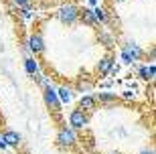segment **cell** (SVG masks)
<instances>
[{"instance_id":"cell-1","label":"cell","mask_w":156,"mask_h":154,"mask_svg":"<svg viewBox=\"0 0 156 154\" xmlns=\"http://www.w3.org/2000/svg\"><path fill=\"white\" fill-rule=\"evenodd\" d=\"M142 57H144V49H142L140 45H136V43H126V45L122 47V51H120L122 63H136Z\"/></svg>"},{"instance_id":"cell-2","label":"cell","mask_w":156,"mask_h":154,"mask_svg":"<svg viewBox=\"0 0 156 154\" xmlns=\"http://www.w3.org/2000/svg\"><path fill=\"white\" fill-rule=\"evenodd\" d=\"M57 18L63 24L71 27V24H75L77 20H79V8H77L75 4H63V6H59Z\"/></svg>"},{"instance_id":"cell-3","label":"cell","mask_w":156,"mask_h":154,"mask_svg":"<svg viewBox=\"0 0 156 154\" xmlns=\"http://www.w3.org/2000/svg\"><path fill=\"white\" fill-rule=\"evenodd\" d=\"M77 144V136H75V130H71L67 126H63L57 134V146L59 148H73Z\"/></svg>"},{"instance_id":"cell-4","label":"cell","mask_w":156,"mask_h":154,"mask_svg":"<svg viewBox=\"0 0 156 154\" xmlns=\"http://www.w3.org/2000/svg\"><path fill=\"white\" fill-rule=\"evenodd\" d=\"M87 122H89L87 114H85V112H81L79 108L69 112V128H71V130H83V128L87 126Z\"/></svg>"},{"instance_id":"cell-5","label":"cell","mask_w":156,"mask_h":154,"mask_svg":"<svg viewBox=\"0 0 156 154\" xmlns=\"http://www.w3.org/2000/svg\"><path fill=\"white\" fill-rule=\"evenodd\" d=\"M43 97H45V103L53 109V112H59V109L63 108V103L59 102V97H57V89H55L51 83H49L47 87H43Z\"/></svg>"},{"instance_id":"cell-6","label":"cell","mask_w":156,"mask_h":154,"mask_svg":"<svg viewBox=\"0 0 156 154\" xmlns=\"http://www.w3.org/2000/svg\"><path fill=\"white\" fill-rule=\"evenodd\" d=\"M27 47H29L30 55H41V53L45 51V39H43V34L41 33L30 34L29 41H27Z\"/></svg>"},{"instance_id":"cell-7","label":"cell","mask_w":156,"mask_h":154,"mask_svg":"<svg viewBox=\"0 0 156 154\" xmlns=\"http://www.w3.org/2000/svg\"><path fill=\"white\" fill-rule=\"evenodd\" d=\"M112 69H114V59H112L110 55L101 57V59L98 61V65H95V71H98V75H110Z\"/></svg>"},{"instance_id":"cell-8","label":"cell","mask_w":156,"mask_h":154,"mask_svg":"<svg viewBox=\"0 0 156 154\" xmlns=\"http://www.w3.org/2000/svg\"><path fill=\"white\" fill-rule=\"evenodd\" d=\"M0 138L6 142V146H18V144H20V140H23V138H20V134H18V132H14V130H4Z\"/></svg>"},{"instance_id":"cell-9","label":"cell","mask_w":156,"mask_h":154,"mask_svg":"<svg viewBox=\"0 0 156 154\" xmlns=\"http://www.w3.org/2000/svg\"><path fill=\"white\" fill-rule=\"evenodd\" d=\"M95 106H98V102H95V97H93V95H83L79 99V106H77V108H79L81 112L89 114V112H93V109H95Z\"/></svg>"},{"instance_id":"cell-10","label":"cell","mask_w":156,"mask_h":154,"mask_svg":"<svg viewBox=\"0 0 156 154\" xmlns=\"http://www.w3.org/2000/svg\"><path fill=\"white\" fill-rule=\"evenodd\" d=\"M138 75H140V79L154 81V77H156V65H154V63H150V65H142V67L138 69Z\"/></svg>"},{"instance_id":"cell-11","label":"cell","mask_w":156,"mask_h":154,"mask_svg":"<svg viewBox=\"0 0 156 154\" xmlns=\"http://www.w3.org/2000/svg\"><path fill=\"white\" fill-rule=\"evenodd\" d=\"M57 97H59V102L61 103H69L71 99H73V89L67 85H61L57 89Z\"/></svg>"},{"instance_id":"cell-12","label":"cell","mask_w":156,"mask_h":154,"mask_svg":"<svg viewBox=\"0 0 156 154\" xmlns=\"http://www.w3.org/2000/svg\"><path fill=\"white\" fill-rule=\"evenodd\" d=\"M95 102H99V103H114L118 99V95L116 93H112V91H99V93H95Z\"/></svg>"},{"instance_id":"cell-13","label":"cell","mask_w":156,"mask_h":154,"mask_svg":"<svg viewBox=\"0 0 156 154\" xmlns=\"http://www.w3.org/2000/svg\"><path fill=\"white\" fill-rule=\"evenodd\" d=\"M91 12H93V18H95V24H105V23H108L105 8H101V6H93Z\"/></svg>"},{"instance_id":"cell-14","label":"cell","mask_w":156,"mask_h":154,"mask_svg":"<svg viewBox=\"0 0 156 154\" xmlns=\"http://www.w3.org/2000/svg\"><path fill=\"white\" fill-rule=\"evenodd\" d=\"M24 71H27L29 75H37L39 73V63L35 61L33 55H29V57L24 59Z\"/></svg>"},{"instance_id":"cell-15","label":"cell","mask_w":156,"mask_h":154,"mask_svg":"<svg viewBox=\"0 0 156 154\" xmlns=\"http://www.w3.org/2000/svg\"><path fill=\"white\" fill-rule=\"evenodd\" d=\"M79 20L85 23L87 27H93V24H95V18H93L91 8H83V10H79Z\"/></svg>"},{"instance_id":"cell-16","label":"cell","mask_w":156,"mask_h":154,"mask_svg":"<svg viewBox=\"0 0 156 154\" xmlns=\"http://www.w3.org/2000/svg\"><path fill=\"white\" fill-rule=\"evenodd\" d=\"M99 43H104V47L105 49H114V45H116V41H114V37H112L110 33H105V30H101L99 33Z\"/></svg>"},{"instance_id":"cell-17","label":"cell","mask_w":156,"mask_h":154,"mask_svg":"<svg viewBox=\"0 0 156 154\" xmlns=\"http://www.w3.org/2000/svg\"><path fill=\"white\" fill-rule=\"evenodd\" d=\"M91 87H93L91 81H83V79H81L79 83H77V91H79V93H89V91H91Z\"/></svg>"},{"instance_id":"cell-18","label":"cell","mask_w":156,"mask_h":154,"mask_svg":"<svg viewBox=\"0 0 156 154\" xmlns=\"http://www.w3.org/2000/svg\"><path fill=\"white\" fill-rule=\"evenodd\" d=\"M20 16H23V18H30V16H33L30 6H23V8H20Z\"/></svg>"},{"instance_id":"cell-19","label":"cell","mask_w":156,"mask_h":154,"mask_svg":"<svg viewBox=\"0 0 156 154\" xmlns=\"http://www.w3.org/2000/svg\"><path fill=\"white\" fill-rule=\"evenodd\" d=\"M18 8H23V6H30V0H12Z\"/></svg>"},{"instance_id":"cell-20","label":"cell","mask_w":156,"mask_h":154,"mask_svg":"<svg viewBox=\"0 0 156 154\" xmlns=\"http://www.w3.org/2000/svg\"><path fill=\"white\" fill-rule=\"evenodd\" d=\"M124 99H134V93L132 91H124Z\"/></svg>"},{"instance_id":"cell-21","label":"cell","mask_w":156,"mask_h":154,"mask_svg":"<svg viewBox=\"0 0 156 154\" xmlns=\"http://www.w3.org/2000/svg\"><path fill=\"white\" fill-rule=\"evenodd\" d=\"M140 154H156V152H154V148H144Z\"/></svg>"},{"instance_id":"cell-22","label":"cell","mask_w":156,"mask_h":154,"mask_svg":"<svg viewBox=\"0 0 156 154\" xmlns=\"http://www.w3.org/2000/svg\"><path fill=\"white\" fill-rule=\"evenodd\" d=\"M4 148H6V142L2 140V138H0V150H4Z\"/></svg>"},{"instance_id":"cell-23","label":"cell","mask_w":156,"mask_h":154,"mask_svg":"<svg viewBox=\"0 0 156 154\" xmlns=\"http://www.w3.org/2000/svg\"><path fill=\"white\" fill-rule=\"evenodd\" d=\"M87 2H89V6H95V4H98V0H87Z\"/></svg>"},{"instance_id":"cell-24","label":"cell","mask_w":156,"mask_h":154,"mask_svg":"<svg viewBox=\"0 0 156 154\" xmlns=\"http://www.w3.org/2000/svg\"><path fill=\"white\" fill-rule=\"evenodd\" d=\"M112 2H126V0H112Z\"/></svg>"},{"instance_id":"cell-25","label":"cell","mask_w":156,"mask_h":154,"mask_svg":"<svg viewBox=\"0 0 156 154\" xmlns=\"http://www.w3.org/2000/svg\"><path fill=\"white\" fill-rule=\"evenodd\" d=\"M110 154H122V152H110Z\"/></svg>"}]
</instances>
